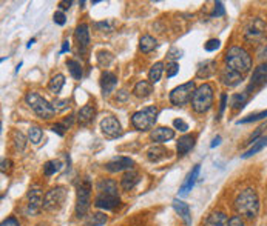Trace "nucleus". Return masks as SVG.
Wrapping results in <instances>:
<instances>
[{
  "instance_id": "1",
  "label": "nucleus",
  "mask_w": 267,
  "mask_h": 226,
  "mask_svg": "<svg viewBox=\"0 0 267 226\" xmlns=\"http://www.w3.org/2000/svg\"><path fill=\"white\" fill-rule=\"evenodd\" d=\"M235 210L238 214L244 217L255 218L259 211V198H258L256 191L252 188L241 191L235 198Z\"/></svg>"
},
{
  "instance_id": "2",
  "label": "nucleus",
  "mask_w": 267,
  "mask_h": 226,
  "mask_svg": "<svg viewBox=\"0 0 267 226\" xmlns=\"http://www.w3.org/2000/svg\"><path fill=\"white\" fill-rule=\"evenodd\" d=\"M225 65L232 68L233 71L239 72L241 76H244L252 68V57L244 48L232 46L227 52H225Z\"/></svg>"
},
{
  "instance_id": "3",
  "label": "nucleus",
  "mask_w": 267,
  "mask_h": 226,
  "mask_svg": "<svg viewBox=\"0 0 267 226\" xmlns=\"http://www.w3.org/2000/svg\"><path fill=\"white\" fill-rule=\"evenodd\" d=\"M212 105H213V88L209 84H202L193 92L192 106L195 112L204 114L212 108Z\"/></svg>"
},
{
  "instance_id": "4",
  "label": "nucleus",
  "mask_w": 267,
  "mask_h": 226,
  "mask_svg": "<svg viewBox=\"0 0 267 226\" xmlns=\"http://www.w3.org/2000/svg\"><path fill=\"white\" fill-rule=\"evenodd\" d=\"M27 104L30 105V108L40 117V118H51L56 114V108L54 105H51L47 98H44L42 96H39L37 92H28L27 94Z\"/></svg>"
},
{
  "instance_id": "5",
  "label": "nucleus",
  "mask_w": 267,
  "mask_h": 226,
  "mask_svg": "<svg viewBox=\"0 0 267 226\" xmlns=\"http://www.w3.org/2000/svg\"><path fill=\"white\" fill-rule=\"evenodd\" d=\"M156 118H158V108L147 106L131 116V125L138 131H149L155 126Z\"/></svg>"
},
{
  "instance_id": "6",
  "label": "nucleus",
  "mask_w": 267,
  "mask_h": 226,
  "mask_svg": "<svg viewBox=\"0 0 267 226\" xmlns=\"http://www.w3.org/2000/svg\"><path fill=\"white\" fill-rule=\"evenodd\" d=\"M91 204V183L88 178H84L77 186V200H76V216L85 217Z\"/></svg>"
},
{
  "instance_id": "7",
  "label": "nucleus",
  "mask_w": 267,
  "mask_h": 226,
  "mask_svg": "<svg viewBox=\"0 0 267 226\" xmlns=\"http://www.w3.org/2000/svg\"><path fill=\"white\" fill-rule=\"evenodd\" d=\"M67 198V190L64 186H56L50 190L44 197V210L48 212H57L64 206Z\"/></svg>"
},
{
  "instance_id": "8",
  "label": "nucleus",
  "mask_w": 267,
  "mask_h": 226,
  "mask_svg": "<svg viewBox=\"0 0 267 226\" xmlns=\"http://www.w3.org/2000/svg\"><path fill=\"white\" fill-rule=\"evenodd\" d=\"M193 92H195V82H187V84L176 86L170 92V102L176 106L187 105L193 97Z\"/></svg>"
},
{
  "instance_id": "9",
  "label": "nucleus",
  "mask_w": 267,
  "mask_h": 226,
  "mask_svg": "<svg viewBox=\"0 0 267 226\" xmlns=\"http://www.w3.org/2000/svg\"><path fill=\"white\" fill-rule=\"evenodd\" d=\"M265 32H267V25H265V22H262L261 18L255 17V18L250 20L249 25L245 26L244 36H245V40H249V42H256V40H259V38L264 37Z\"/></svg>"
},
{
  "instance_id": "10",
  "label": "nucleus",
  "mask_w": 267,
  "mask_h": 226,
  "mask_svg": "<svg viewBox=\"0 0 267 226\" xmlns=\"http://www.w3.org/2000/svg\"><path fill=\"white\" fill-rule=\"evenodd\" d=\"M42 208H44L42 191H40L39 184H34V186H31L30 191H28V208H27V212L30 216H36Z\"/></svg>"
},
{
  "instance_id": "11",
  "label": "nucleus",
  "mask_w": 267,
  "mask_h": 226,
  "mask_svg": "<svg viewBox=\"0 0 267 226\" xmlns=\"http://www.w3.org/2000/svg\"><path fill=\"white\" fill-rule=\"evenodd\" d=\"M100 130L102 132H104L107 137L110 138H116L122 134V126H120V123L116 117L113 116H107L105 118H102L100 122Z\"/></svg>"
},
{
  "instance_id": "12",
  "label": "nucleus",
  "mask_w": 267,
  "mask_h": 226,
  "mask_svg": "<svg viewBox=\"0 0 267 226\" xmlns=\"http://www.w3.org/2000/svg\"><path fill=\"white\" fill-rule=\"evenodd\" d=\"M265 84H267V65L262 64L253 71L252 78H250V85H249V88H247V91H245V92L249 94L252 91L261 90Z\"/></svg>"
},
{
  "instance_id": "13",
  "label": "nucleus",
  "mask_w": 267,
  "mask_h": 226,
  "mask_svg": "<svg viewBox=\"0 0 267 226\" xmlns=\"http://www.w3.org/2000/svg\"><path fill=\"white\" fill-rule=\"evenodd\" d=\"M120 198L119 194H97L94 198V206L99 210H114L116 206H119Z\"/></svg>"
},
{
  "instance_id": "14",
  "label": "nucleus",
  "mask_w": 267,
  "mask_h": 226,
  "mask_svg": "<svg viewBox=\"0 0 267 226\" xmlns=\"http://www.w3.org/2000/svg\"><path fill=\"white\" fill-rule=\"evenodd\" d=\"M135 165V162L130 158V157H114L111 158L110 162L105 163V170L110 171V172H120V171H125V170H131Z\"/></svg>"
},
{
  "instance_id": "15",
  "label": "nucleus",
  "mask_w": 267,
  "mask_h": 226,
  "mask_svg": "<svg viewBox=\"0 0 267 226\" xmlns=\"http://www.w3.org/2000/svg\"><path fill=\"white\" fill-rule=\"evenodd\" d=\"M219 78H221V82H222L225 86H236V85H239L241 82H242V76L239 72L233 71L232 68H229L227 65H225L221 70Z\"/></svg>"
},
{
  "instance_id": "16",
  "label": "nucleus",
  "mask_w": 267,
  "mask_h": 226,
  "mask_svg": "<svg viewBox=\"0 0 267 226\" xmlns=\"http://www.w3.org/2000/svg\"><path fill=\"white\" fill-rule=\"evenodd\" d=\"M76 40H77V45L80 51H85L90 45V26L87 24H80L76 28Z\"/></svg>"
},
{
  "instance_id": "17",
  "label": "nucleus",
  "mask_w": 267,
  "mask_h": 226,
  "mask_svg": "<svg viewBox=\"0 0 267 226\" xmlns=\"http://www.w3.org/2000/svg\"><path fill=\"white\" fill-rule=\"evenodd\" d=\"M116 85H117V77L113 72L105 71L100 76V88H102V94H104L105 97H108L113 92Z\"/></svg>"
},
{
  "instance_id": "18",
  "label": "nucleus",
  "mask_w": 267,
  "mask_h": 226,
  "mask_svg": "<svg viewBox=\"0 0 267 226\" xmlns=\"http://www.w3.org/2000/svg\"><path fill=\"white\" fill-rule=\"evenodd\" d=\"M195 146V136L192 134H187V136H182L178 143H176V150H178V156H186L189 154Z\"/></svg>"
},
{
  "instance_id": "19",
  "label": "nucleus",
  "mask_w": 267,
  "mask_h": 226,
  "mask_svg": "<svg viewBox=\"0 0 267 226\" xmlns=\"http://www.w3.org/2000/svg\"><path fill=\"white\" fill-rule=\"evenodd\" d=\"M139 180H141V176L136 171L130 170V171H127L124 176H122V178H120V188L124 190V191H131L136 186V184L139 183Z\"/></svg>"
},
{
  "instance_id": "20",
  "label": "nucleus",
  "mask_w": 267,
  "mask_h": 226,
  "mask_svg": "<svg viewBox=\"0 0 267 226\" xmlns=\"http://www.w3.org/2000/svg\"><path fill=\"white\" fill-rule=\"evenodd\" d=\"M173 208L175 211L179 214V217L184 220V223H186V226H190L192 224V212H190V208L187 203H184L181 200H173Z\"/></svg>"
},
{
  "instance_id": "21",
  "label": "nucleus",
  "mask_w": 267,
  "mask_h": 226,
  "mask_svg": "<svg viewBox=\"0 0 267 226\" xmlns=\"http://www.w3.org/2000/svg\"><path fill=\"white\" fill-rule=\"evenodd\" d=\"M199 171H201V165H195V168L190 171V174L187 176L186 182L182 183V186L179 190V194L181 196H186L189 191H192V188L195 186V183H196V178L199 176Z\"/></svg>"
},
{
  "instance_id": "22",
  "label": "nucleus",
  "mask_w": 267,
  "mask_h": 226,
  "mask_svg": "<svg viewBox=\"0 0 267 226\" xmlns=\"http://www.w3.org/2000/svg\"><path fill=\"white\" fill-rule=\"evenodd\" d=\"M175 137V131L169 126H159V128H155L153 132H152V138L158 143H166L169 140H172Z\"/></svg>"
},
{
  "instance_id": "23",
  "label": "nucleus",
  "mask_w": 267,
  "mask_h": 226,
  "mask_svg": "<svg viewBox=\"0 0 267 226\" xmlns=\"http://www.w3.org/2000/svg\"><path fill=\"white\" fill-rule=\"evenodd\" d=\"M96 191H97V194H119L116 182L110 180V178L99 180L97 184H96Z\"/></svg>"
},
{
  "instance_id": "24",
  "label": "nucleus",
  "mask_w": 267,
  "mask_h": 226,
  "mask_svg": "<svg viewBox=\"0 0 267 226\" xmlns=\"http://www.w3.org/2000/svg\"><path fill=\"white\" fill-rule=\"evenodd\" d=\"M204 226H229V218H227V216H225L224 212L215 211V212H212L207 217Z\"/></svg>"
},
{
  "instance_id": "25",
  "label": "nucleus",
  "mask_w": 267,
  "mask_h": 226,
  "mask_svg": "<svg viewBox=\"0 0 267 226\" xmlns=\"http://www.w3.org/2000/svg\"><path fill=\"white\" fill-rule=\"evenodd\" d=\"M94 106L93 105H85L82 106L77 112V122L80 123V125H88V123L94 118Z\"/></svg>"
},
{
  "instance_id": "26",
  "label": "nucleus",
  "mask_w": 267,
  "mask_h": 226,
  "mask_svg": "<svg viewBox=\"0 0 267 226\" xmlns=\"http://www.w3.org/2000/svg\"><path fill=\"white\" fill-rule=\"evenodd\" d=\"M153 92V86H152V82H147V80H141L136 84L135 90H133V94L139 98H146L149 97L150 94Z\"/></svg>"
},
{
  "instance_id": "27",
  "label": "nucleus",
  "mask_w": 267,
  "mask_h": 226,
  "mask_svg": "<svg viewBox=\"0 0 267 226\" xmlns=\"http://www.w3.org/2000/svg\"><path fill=\"white\" fill-rule=\"evenodd\" d=\"M215 71H216V64H215L213 60H207V62H204V64L199 65L196 77H199V78H209L210 76H213Z\"/></svg>"
},
{
  "instance_id": "28",
  "label": "nucleus",
  "mask_w": 267,
  "mask_h": 226,
  "mask_svg": "<svg viewBox=\"0 0 267 226\" xmlns=\"http://www.w3.org/2000/svg\"><path fill=\"white\" fill-rule=\"evenodd\" d=\"M267 146V136H264V137H261V138H256L253 143H252V146L245 151L241 157L242 158H249V157H252V156H255L256 152H259L262 148H265Z\"/></svg>"
},
{
  "instance_id": "29",
  "label": "nucleus",
  "mask_w": 267,
  "mask_h": 226,
  "mask_svg": "<svg viewBox=\"0 0 267 226\" xmlns=\"http://www.w3.org/2000/svg\"><path fill=\"white\" fill-rule=\"evenodd\" d=\"M139 48L142 52H152L153 50L158 48V42H156V38L152 37V36H142L141 40H139Z\"/></svg>"
},
{
  "instance_id": "30",
  "label": "nucleus",
  "mask_w": 267,
  "mask_h": 226,
  "mask_svg": "<svg viewBox=\"0 0 267 226\" xmlns=\"http://www.w3.org/2000/svg\"><path fill=\"white\" fill-rule=\"evenodd\" d=\"M167 154H169V151H167L166 148H162V146L156 145V146H152V148L147 151V158H149L150 162H159V160H162L164 157H166Z\"/></svg>"
},
{
  "instance_id": "31",
  "label": "nucleus",
  "mask_w": 267,
  "mask_h": 226,
  "mask_svg": "<svg viewBox=\"0 0 267 226\" xmlns=\"http://www.w3.org/2000/svg\"><path fill=\"white\" fill-rule=\"evenodd\" d=\"M64 85H65V77H64V74H56V76L50 80L48 90H50L53 94H59Z\"/></svg>"
},
{
  "instance_id": "32",
  "label": "nucleus",
  "mask_w": 267,
  "mask_h": 226,
  "mask_svg": "<svg viewBox=\"0 0 267 226\" xmlns=\"http://www.w3.org/2000/svg\"><path fill=\"white\" fill-rule=\"evenodd\" d=\"M247 98H249V94L247 92H242V94H233L232 98H230V105L233 110H242L247 104Z\"/></svg>"
},
{
  "instance_id": "33",
  "label": "nucleus",
  "mask_w": 267,
  "mask_h": 226,
  "mask_svg": "<svg viewBox=\"0 0 267 226\" xmlns=\"http://www.w3.org/2000/svg\"><path fill=\"white\" fill-rule=\"evenodd\" d=\"M162 72H164V64H162V62H158V64H155L150 68L149 80L152 82V84H158V82L161 80V77H162Z\"/></svg>"
},
{
  "instance_id": "34",
  "label": "nucleus",
  "mask_w": 267,
  "mask_h": 226,
  "mask_svg": "<svg viewBox=\"0 0 267 226\" xmlns=\"http://www.w3.org/2000/svg\"><path fill=\"white\" fill-rule=\"evenodd\" d=\"M67 66H68V71L73 76V78L80 80L82 76H84V71H82V65L79 64L77 60H68L67 62Z\"/></svg>"
},
{
  "instance_id": "35",
  "label": "nucleus",
  "mask_w": 267,
  "mask_h": 226,
  "mask_svg": "<svg viewBox=\"0 0 267 226\" xmlns=\"http://www.w3.org/2000/svg\"><path fill=\"white\" fill-rule=\"evenodd\" d=\"M60 168H62V162H60V160H50L44 165V172H45L47 177H50V176L59 172Z\"/></svg>"
},
{
  "instance_id": "36",
  "label": "nucleus",
  "mask_w": 267,
  "mask_h": 226,
  "mask_svg": "<svg viewBox=\"0 0 267 226\" xmlns=\"http://www.w3.org/2000/svg\"><path fill=\"white\" fill-rule=\"evenodd\" d=\"M28 137H30V140L34 143V145H39L40 140H42V137H44L42 128L37 126V125H31V126L28 128Z\"/></svg>"
},
{
  "instance_id": "37",
  "label": "nucleus",
  "mask_w": 267,
  "mask_h": 226,
  "mask_svg": "<svg viewBox=\"0 0 267 226\" xmlns=\"http://www.w3.org/2000/svg\"><path fill=\"white\" fill-rule=\"evenodd\" d=\"M105 223H107V216L102 214V212H94L87 220L88 226H102V224H105Z\"/></svg>"
},
{
  "instance_id": "38",
  "label": "nucleus",
  "mask_w": 267,
  "mask_h": 226,
  "mask_svg": "<svg viewBox=\"0 0 267 226\" xmlns=\"http://www.w3.org/2000/svg\"><path fill=\"white\" fill-rule=\"evenodd\" d=\"M13 142H14V146L16 150L19 151H24L25 145H27V140H25V136L20 132V131H13Z\"/></svg>"
},
{
  "instance_id": "39",
  "label": "nucleus",
  "mask_w": 267,
  "mask_h": 226,
  "mask_svg": "<svg viewBox=\"0 0 267 226\" xmlns=\"http://www.w3.org/2000/svg\"><path fill=\"white\" fill-rule=\"evenodd\" d=\"M264 117H267V110H265V111H261V112L250 114V116H247V117H244V118L238 120V122H236V125H244V123L256 122V120H261V118H264Z\"/></svg>"
},
{
  "instance_id": "40",
  "label": "nucleus",
  "mask_w": 267,
  "mask_h": 226,
  "mask_svg": "<svg viewBox=\"0 0 267 226\" xmlns=\"http://www.w3.org/2000/svg\"><path fill=\"white\" fill-rule=\"evenodd\" d=\"M111 60H113V56H111L110 52H107V51H100V52H97V62H99V65H100V66L107 68V66L111 64Z\"/></svg>"
},
{
  "instance_id": "41",
  "label": "nucleus",
  "mask_w": 267,
  "mask_h": 226,
  "mask_svg": "<svg viewBox=\"0 0 267 226\" xmlns=\"http://www.w3.org/2000/svg\"><path fill=\"white\" fill-rule=\"evenodd\" d=\"M94 28H96L97 31H102V32H110V31H113V28H114V22H111V20H104V22L94 24Z\"/></svg>"
},
{
  "instance_id": "42",
  "label": "nucleus",
  "mask_w": 267,
  "mask_h": 226,
  "mask_svg": "<svg viewBox=\"0 0 267 226\" xmlns=\"http://www.w3.org/2000/svg\"><path fill=\"white\" fill-rule=\"evenodd\" d=\"M219 46H221V42H219L218 38H210L209 42L204 45V50L209 51V52H213V51H216Z\"/></svg>"
},
{
  "instance_id": "43",
  "label": "nucleus",
  "mask_w": 267,
  "mask_h": 226,
  "mask_svg": "<svg viewBox=\"0 0 267 226\" xmlns=\"http://www.w3.org/2000/svg\"><path fill=\"white\" fill-rule=\"evenodd\" d=\"M179 72V65L176 62H172V64L167 66V77H175Z\"/></svg>"
},
{
  "instance_id": "44",
  "label": "nucleus",
  "mask_w": 267,
  "mask_h": 226,
  "mask_svg": "<svg viewBox=\"0 0 267 226\" xmlns=\"http://www.w3.org/2000/svg\"><path fill=\"white\" fill-rule=\"evenodd\" d=\"M173 125H175V128L176 130H179L181 132H186L187 130H189V125L184 120H181V118H176L175 122H173Z\"/></svg>"
},
{
  "instance_id": "45",
  "label": "nucleus",
  "mask_w": 267,
  "mask_h": 226,
  "mask_svg": "<svg viewBox=\"0 0 267 226\" xmlns=\"http://www.w3.org/2000/svg\"><path fill=\"white\" fill-rule=\"evenodd\" d=\"M167 57H169L170 60H176V58H181V57H182V51H181L179 48H172V50L169 51Z\"/></svg>"
},
{
  "instance_id": "46",
  "label": "nucleus",
  "mask_w": 267,
  "mask_h": 226,
  "mask_svg": "<svg viewBox=\"0 0 267 226\" xmlns=\"http://www.w3.org/2000/svg\"><path fill=\"white\" fill-rule=\"evenodd\" d=\"M65 22H67V17H65L64 12H56L54 14V24L62 26V25H65Z\"/></svg>"
},
{
  "instance_id": "47",
  "label": "nucleus",
  "mask_w": 267,
  "mask_h": 226,
  "mask_svg": "<svg viewBox=\"0 0 267 226\" xmlns=\"http://www.w3.org/2000/svg\"><path fill=\"white\" fill-rule=\"evenodd\" d=\"M56 134H59V136H64L65 134V130H68L64 123H57V125H54L53 128H51Z\"/></svg>"
},
{
  "instance_id": "48",
  "label": "nucleus",
  "mask_w": 267,
  "mask_h": 226,
  "mask_svg": "<svg viewBox=\"0 0 267 226\" xmlns=\"http://www.w3.org/2000/svg\"><path fill=\"white\" fill-rule=\"evenodd\" d=\"M224 14V6H222V4L221 2H216L215 4V11L212 12V17H219V16H222Z\"/></svg>"
},
{
  "instance_id": "49",
  "label": "nucleus",
  "mask_w": 267,
  "mask_h": 226,
  "mask_svg": "<svg viewBox=\"0 0 267 226\" xmlns=\"http://www.w3.org/2000/svg\"><path fill=\"white\" fill-rule=\"evenodd\" d=\"M229 226H245L242 218L239 216H233L230 220H229Z\"/></svg>"
},
{
  "instance_id": "50",
  "label": "nucleus",
  "mask_w": 267,
  "mask_h": 226,
  "mask_svg": "<svg viewBox=\"0 0 267 226\" xmlns=\"http://www.w3.org/2000/svg\"><path fill=\"white\" fill-rule=\"evenodd\" d=\"M53 105H54L56 111H62V110H65V108H67L68 102H67V100H56Z\"/></svg>"
},
{
  "instance_id": "51",
  "label": "nucleus",
  "mask_w": 267,
  "mask_h": 226,
  "mask_svg": "<svg viewBox=\"0 0 267 226\" xmlns=\"http://www.w3.org/2000/svg\"><path fill=\"white\" fill-rule=\"evenodd\" d=\"M225 105H227V94H222L221 96V104H219V116H222V112L225 110Z\"/></svg>"
},
{
  "instance_id": "52",
  "label": "nucleus",
  "mask_w": 267,
  "mask_h": 226,
  "mask_svg": "<svg viewBox=\"0 0 267 226\" xmlns=\"http://www.w3.org/2000/svg\"><path fill=\"white\" fill-rule=\"evenodd\" d=\"M2 226H20V223L14 217H10V218H7V220L2 222Z\"/></svg>"
},
{
  "instance_id": "53",
  "label": "nucleus",
  "mask_w": 267,
  "mask_h": 226,
  "mask_svg": "<svg viewBox=\"0 0 267 226\" xmlns=\"http://www.w3.org/2000/svg\"><path fill=\"white\" fill-rule=\"evenodd\" d=\"M127 98H128V92H127L125 90H120V91L117 92V100L124 102V100H127Z\"/></svg>"
},
{
  "instance_id": "54",
  "label": "nucleus",
  "mask_w": 267,
  "mask_h": 226,
  "mask_svg": "<svg viewBox=\"0 0 267 226\" xmlns=\"http://www.w3.org/2000/svg\"><path fill=\"white\" fill-rule=\"evenodd\" d=\"M67 51H70V42H68V40H65V42L62 44V50H60V54H64Z\"/></svg>"
},
{
  "instance_id": "55",
  "label": "nucleus",
  "mask_w": 267,
  "mask_h": 226,
  "mask_svg": "<svg viewBox=\"0 0 267 226\" xmlns=\"http://www.w3.org/2000/svg\"><path fill=\"white\" fill-rule=\"evenodd\" d=\"M10 165H11V160H2V171L5 172L7 171V168H10Z\"/></svg>"
},
{
  "instance_id": "56",
  "label": "nucleus",
  "mask_w": 267,
  "mask_h": 226,
  "mask_svg": "<svg viewBox=\"0 0 267 226\" xmlns=\"http://www.w3.org/2000/svg\"><path fill=\"white\" fill-rule=\"evenodd\" d=\"M59 6L62 8V10H68V8L71 6V2H60V4H59Z\"/></svg>"
},
{
  "instance_id": "57",
  "label": "nucleus",
  "mask_w": 267,
  "mask_h": 226,
  "mask_svg": "<svg viewBox=\"0 0 267 226\" xmlns=\"http://www.w3.org/2000/svg\"><path fill=\"white\" fill-rule=\"evenodd\" d=\"M219 143H221V137H216V138H213V142H212V148H215V146H218L219 145Z\"/></svg>"
},
{
  "instance_id": "58",
  "label": "nucleus",
  "mask_w": 267,
  "mask_h": 226,
  "mask_svg": "<svg viewBox=\"0 0 267 226\" xmlns=\"http://www.w3.org/2000/svg\"><path fill=\"white\" fill-rule=\"evenodd\" d=\"M262 58L265 60V65H267V48H265V51L262 52Z\"/></svg>"
},
{
  "instance_id": "59",
  "label": "nucleus",
  "mask_w": 267,
  "mask_h": 226,
  "mask_svg": "<svg viewBox=\"0 0 267 226\" xmlns=\"http://www.w3.org/2000/svg\"><path fill=\"white\" fill-rule=\"evenodd\" d=\"M34 42H36V40H34V38H31V40H30V44H28V48H31V45H33Z\"/></svg>"
},
{
  "instance_id": "60",
  "label": "nucleus",
  "mask_w": 267,
  "mask_h": 226,
  "mask_svg": "<svg viewBox=\"0 0 267 226\" xmlns=\"http://www.w3.org/2000/svg\"><path fill=\"white\" fill-rule=\"evenodd\" d=\"M37 226H47V224H44V223H42V224H37Z\"/></svg>"
}]
</instances>
